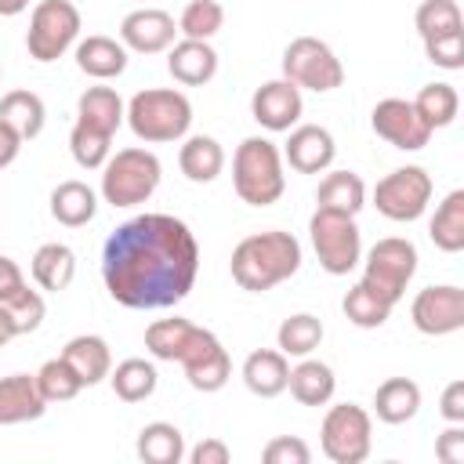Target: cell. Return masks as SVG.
Segmentation results:
<instances>
[{
	"label": "cell",
	"instance_id": "cell-1",
	"mask_svg": "<svg viewBox=\"0 0 464 464\" xmlns=\"http://www.w3.org/2000/svg\"><path fill=\"white\" fill-rule=\"evenodd\" d=\"M196 276L199 243L174 214H138L105 239L102 279L109 297L123 308H170L188 297Z\"/></svg>",
	"mask_w": 464,
	"mask_h": 464
},
{
	"label": "cell",
	"instance_id": "cell-2",
	"mask_svg": "<svg viewBox=\"0 0 464 464\" xmlns=\"http://www.w3.org/2000/svg\"><path fill=\"white\" fill-rule=\"evenodd\" d=\"M228 268H232V279L243 290L265 294V290L286 283L290 276H297V268H301V243H297L294 232H283V228L243 236L232 246Z\"/></svg>",
	"mask_w": 464,
	"mask_h": 464
},
{
	"label": "cell",
	"instance_id": "cell-3",
	"mask_svg": "<svg viewBox=\"0 0 464 464\" xmlns=\"http://www.w3.org/2000/svg\"><path fill=\"white\" fill-rule=\"evenodd\" d=\"M123 120L145 145L181 141L192 127V102L174 87H145L127 102Z\"/></svg>",
	"mask_w": 464,
	"mask_h": 464
},
{
	"label": "cell",
	"instance_id": "cell-4",
	"mask_svg": "<svg viewBox=\"0 0 464 464\" xmlns=\"http://www.w3.org/2000/svg\"><path fill=\"white\" fill-rule=\"evenodd\" d=\"M232 185L236 196L250 207H272L286 192V174H283V152L276 141L254 134L243 138L232 152Z\"/></svg>",
	"mask_w": 464,
	"mask_h": 464
},
{
	"label": "cell",
	"instance_id": "cell-5",
	"mask_svg": "<svg viewBox=\"0 0 464 464\" xmlns=\"http://www.w3.org/2000/svg\"><path fill=\"white\" fill-rule=\"evenodd\" d=\"M160 178H163V163L152 149H141V145L120 149L102 167V199L109 207L149 203L152 192L160 188Z\"/></svg>",
	"mask_w": 464,
	"mask_h": 464
},
{
	"label": "cell",
	"instance_id": "cell-6",
	"mask_svg": "<svg viewBox=\"0 0 464 464\" xmlns=\"http://www.w3.org/2000/svg\"><path fill=\"white\" fill-rule=\"evenodd\" d=\"M308 236L323 272L330 276H348L362 261V236H359L355 214L315 207V214L308 218Z\"/></svg>",
	"mask_w": 464,
	"mask_h": 464
},
{
	"label": "cell",
	"instance_id": "cell-7",
	"mask_svg": "<svg viewBox=\"0 0 464 464\" xmlns=\"http://www.w3.org/2000/svg\"><path fill=\"white\" fill-rule=\"evenodd\" d=\"M413 276H417V246L402 236H384L366 250L359 283L370 286L377 297H384L395 308Z\"/></svg>",
	"mask_w": 464,
	"mask_h": 464
},
{
	"label": "cell",
	"instance_id": "cell-8",
	"mask_svg": "<svg viewBox=\"0 0 464 464\" xmlns=\"http://www.w3.org/2000/svg\"><path fill=\"white\" fill-rule=\"evenodd\" d=\"M80 29H83V18L72 0H40L29 14V29H25L29 58L58 62L69 47H76Z\"/></svg>",
	"mask_w": 464,
	"mask_h": 464
},
{
	"label": "cell",
	"instance_id": "cell-9",
	"mask_svg": "<svg viewBox=\"0 0 464 464\" xmlns=\"http://www.w3.org/2000/svg\"><path fill=\"white\" fill-rule=\"evenodd\" d=\"M283 80H290L301 91H337L344 83V65L334 54V47L319 36H294L283 47Z\"/></svg>",
	"mask_w": 464,
	"mask_h": 464
},
{
	"label": "cell",
	"instance_id": "cell-10",
	"mask_svg": "<svg viewBox=\"0 0 464 464\" xmlns=\"http://www.w3.org/2000/svg\"><path fill=\"white\" fill-rule=\"evenodd\" d=\"M319 446L334 464H362L373 446V420L355 402H337L319 424Z\"/></svg>",
	"mask_w": 464,
	"mask_h": 464
},
{
	"label": "cell",
	"instance_id": "cell-11",
	"mask_svg": "<svg viewBox=\"0 0 464 464\" xmlns=\"http://www.w3.org/2000/svg\"><path fill=\"white\" fill-rule=\"evenodd\" d=\"M431 192H435L431 174L417 163H406V167H395L392 174H384L373 185V207L388 221H417L428 210Z\"/></svg>",
	"mask_w": 464,
	"mask_h": 464
},
{
	"label": "cell",
	"instance_id": "cell-12",
	"mask_svg": "<svg viewBox=\"0 0 464 464\" xmlns=\"http://www.w3.org/2000/svg\"><path fill=\"white\" fill-rule=\"evenodd\" d=\"M218 344H221L218 334H210L207 326H196L192 319H181V315L156 319V323L145 326V348H149V355L152 359H163V362H181V370L192 366L196 359H203L207 352H214Z\"/></svg>",
	"mask_w": 464,
	"mask_h": 464
},
{
	"label": "cell",
	"instance_id": "cell-13",
	"mask_svg": "<svg viewBox=\"0 0 464 464\" xmlns=\"http://www.w3.org/2000/svg\"><path fill=\"white\" fill-rule=\"evenodd\" d=\"M410 319L428 337H450L464 330V290L453 283L424 286L410 304Z\"/></svg>",
	"mask_w": 464,
	"mask_h": 464
},
{
	"label": "cell",
	"instance_id": "cell-14",
	"mask_svg": "<svg viewBox=\"0 0 464 464\" xmlns=\"http://www.w3.org/2000/svg\"><path fill=\"white\" fill-rule=\"evenodd\" d=\"M370 127L377 138H384L402 152H417L431 141V127L420 120V112L406 98H381L370 112Z\"/></svg>",
	"mask_w": 464,
	"mask_h": 464
},
{
	"label": "cell",
	"instance_id": "cell-15",
	"mask_svg": "<svg viewBox=\"0 0 464 464\" xmlns=\"http://www.w3.org/2000/svg\"><path fill=\"white\" fill-rule=\"evenodd\" d=\"M301 112H304V102H301V87H294L290 80H268L261 83L254 94H250V116L272 130V134H283L290 127L301 123Z\"/></svg>",
	"mask_w": 464,
	"mask_h": 464
},
{
	"label": "cell",
	"instance_id": "cell-16",
	"mask_svg": "<svg viewBox=\"0 0 464 464\" xmlns=\"http://www.w3.org/2000/svg\"><path fill=\"white\" fill-rule=\"evenodd\" d=\"M178 22L163 7H138L120 22V44L134 54H160L174 44Z\"/></svg>",
	"mask_w": 464,
	"mask_h": 464
},
{
	"label": "cell",
	"instance_id": "cell-17",
	"mask_svg": "<svg viewBox=\"0 0 464 464\" xmlns=\"http://www.w3.org/2000/svg\"><path fill=\"white\" fill-rule=\"evenodd\" d=\"M279 152L297 174H323V170H330V163L337 156V141L319 123H297V127H290V138Z\"/></svg>",
	"mask_w": 464,
	"mask_h": 464
},
{
	"label": "cell",
	"instance_id": "cell-18",
	"mask_svg": "<svg viewBox=\"0 0 464 464\" xmlns=\"http://www.w3.org/2000/svg\"><path fill=\"white\" fill-rule=\"evenodd\" d=\"M167 72L181 83V87H203L218 76V51L210 47V40H174L167 47Z\"/></svg>",
	"mask_w": 464,
	"mask_h": 464
},
{
	"label": "cell",
	"instance_id": "cell-19",
	"mask_svg": "<svg viewBox=\"0 0 464 464\" xmlns=\"http://www.w3.org/2000/svg\"><path fill=\"white\" fill-rule=\"evenodd\" d=\"M47 410L36 377L33 373H7L0 377V424H25V420H40Z\"/></svg>",
	"mask_w": 464,
	"mask_h": 464
},
{
	"label": "cell",
	"instance_id": "cell-20",
	"mask_svg": "<svg viewBox=\"0 0 464 464\" xmlns=\"http://www.w3.org/2000/svg\"><path fill=\"white\" fill-rule=\"evenodd\" d=\"M127 47L116 36H102L91 33L83 40H76V69L87 72L91 80H116L127 69Z\"/></svg>",
	"mask_w": 464,
	"mask_h": 464
},
{
	"label": "cell",
	"instance_id": "cell-21",
	"mask_svg": "<svg viewBox=\"0 0 464 464\" xmlns=\"http://www.w3.org/2000/svg\"><path fill=\"white\" fill-rule=\"evenodd\" d=\"M62 359L76 370V377L83 381V388H94L109 377L112 370V352H109V341L98 337V334H76L65 341L62 348Z\"/></svg>",
	"mask_w": 464,
	"mask_h": 464
},
{
	"label": "cell",
	"instance_id": "cell-22",
	"mask_svg": "<svg viewBox=\"0 0 464 464\" xmlns=\"http://www.w3.org/2000/svg\"><path fill=\"white\" fill-rule=\"evenodd\" d=\"M290 381V359L279 348H257L243 359V384L257 399H276L286 392Z\"/></svg>",
	"mask_w": 464,
	"mask_h": 464
},
{
	"label": "cell",
	"instance_id": "cell-23",
	"mask_svg": "<svg viewBox=\"0 0 464 464\" xmlns=\"http://www.w3.org/2000/svg\"><path fill=\"white\" fill-rule=\"evenodd\" d=\"M178 167L188 181L210 185L225 170V149L210 134H185V145L178 149Z\"/></svg>",
	"mask_w": 464,
	"mask_h": 464
},
{
	"label": "cell",
	"instance_id": "cell-24",
	"mask_svg": "<svg viewBox=\"0 0 464 464\" xmlns=\"http://www.w3.org/2000/svg\"><path fill=\"white\" fill-rule=\"evenodd\" d=\"M29 272H33V283L40 290L62 294L76 279V254L65 243H44V246H36V254L29 261Z\"/></svg>",
	"mask_w": 464,
	"mask_h": 464
},
{
	"label": "cell",
	"instance_id": "cell-25",
	"mask_svg": "<svg viewBox=\"0 0 464 464\" xmlns=\"http://www.w3.org/2000/svg\"><path fill=\"white\" fill-rule=\"evenodd\" d=\"M0 120H4V123L22 138V145H25V141L40 138V130H44V123H47V105H44V98H40L36 91L14 87V91H7V94L0 98Z\"/></svg>",
	"mask_w": 464,
	"mask_h": 464
},
{
	"label": "cell",
	"instance_id": "cell-26",
	"mask_svg": "<svg viewBox=\"0 0 464 464\" xmlns=\"http://www.w3.org/2000/svg\"><path fill=\"white\" fill-rule=\"evenodd\" d=\"M98 214V192L87 181H58L51 188V218L65 228H80Z\"/></svg>",
	"mask_w": 464,
	"mask_h": 464
},
{
	"label": "cell",
	"instance_id": "cell-27",
	"mask_svg": "<svg viewBox=\"0 0 464 464\" xmlns=\"http://www.w3.org/2000/svg\"><path fill=\"white\" fill-rule=\"evenodd\" d=\"M286 388L301 406H326L334 399V392H337V377L323 359L304 355L297 366H290Z\"/></svg>",
	"mask_w": 464,
	"mask_h": 464
},
{
	"label": "cell",
	"instance_id": "cell-28",
	"mask_svg": "<svg viewBox=\"0 0 464 464\" xmlns=\"http://www.w3.org/2000/svg\"><path fill=\"white\" fill-rule=\"evenodd\" d=\"M420 410V388L410 377H388L373 392V413L384 424H406Z\"/></svg>",
	"mask_w": 464,
	"mask_h": 464
},
{
	"label": "cell",
	"instance_id": "cell-29",
	"mask_svg": "<svg viewBox=\"0 0 464 464\" xmlns=\"http://www.w3.org/2000/svg\"><path fill=\"white\" fill-rule=\"evenodd\" d=\"M123 116H127V105H123V98L116 94V87L98 83V87H87V91L76 98V120H80V123H91V127H98V130H105V134H116L120 123H123Z\"/></svg>",
	"mask_w": 464,
	"mask_h": 464
},
{
	"label": "cell",
	"instance_id": "cell-30",
	"mask_svg": "<svg viewBox=\"0 0 464 464\" xmlns=\"http://www.w3.org/2000/svg\"><path fill=\"white\" fill-rule=\"evenodd\" d=\"M315 207L359 214L366 207V181L355 170H330L315 188Z\"/></svg>",
	"mask_w": 464,
	"mask_h": 464
},
{
	"label": "cell",
	"instance_id": "cell-31",
	"mask_svg": "<svg viewBox=\"0 0 464 464\" xmlns=\"http://www.w3.org/2000/svg\"><path fill=\"white\" fill-rule=\"evenodd\" d=\"M428 236L442 254H460L464 250V188H453L442 196L428 221Z\"/></svg>",
	"mask_w": 464,
	"mask_h": 464
},
{
	"label": "cell",
	"instance_id": "cell-32",
	"mask_svg": "<svg viewBox=\"0 0 464 464\" xmlns=\"http://www.w3.org/2000/svg\"><path fill=\"white\" fill-rule=\"evenodd\" d=\"M138 457L145 464H181L185 460V435L178 424L152 420L138 431Z\"/></svg>",
	"mask_w": 464,
	"mask_h": 464
},
{
	"label": "cell",
	"instance_id": "cell-33",
	"mask_svg": "<svg viewBox=\"0 0 464 464\" xmlns=\"http://www.w3.org/2000/svg\"><path fill=\"white\" fill-rule=\"evenodd\" d=\"M323 323L319 315L312 312H297V315H286L276 330V348L286 355V359H304L312 355L319 344H323Z\"/></svg>",
	"mask_w": 464,
	"mask_h": 464
},
{
	"label": "cell",
	"instance_id": "cell-34",
	"mask_svg": "<svg viewBox=\"0 0 464 464\" xmlns=\"http://www.w3.org/2000/svg\"><path fill=\"white\" fill-rule=\"evenodd\" d=\"M109 384H112V395L120 402H145L156 392L160 373L149 359H123L109 370Z\"/></svg>",
	"mask_w": 464,
	"mask_h": 464
},
{
	"label": "cell",
	"instance_id": "cell-35",
	"mask_svg": "<svg viewBox=\"0 0 464 464\" xmlns=\"http://www.w3.org/2000/svg\"><path fill=\"white\" fill-rule=\"evenodd\" d=\"M413 109L420 112V120L431 127V134L435 130H442V127H450L453 120H457V112H460V94H457V87L453 83H424L420 91H417V98H413Z\"/></svg>",
	"mask_w": 464,
	"mask_h": 464
},
{
	"label": "cell",
	"instance_id": "cell-36",
	"mask_svg": "<svg viewBox=\"0 0 464 464\" xmlns=\"http://www.w3.org/2000/svg\"><path fill=\"white\" fill-rule=\"evenodd\" d=\"M69 152H72L76 167H83V170H102L105 160L112 156V134H105V130H98V127L76 120L72 130H69Z\"/></svg>",
	"mask_w": 464,
	"mask_h": 464
},
{
	"label": "cell",
	"instance_id": "cell-37",
	"mask_svg": "<svg viewBox=\"0 0 464 464\" xmlns=\"http://www.w3.org/2000/svg\"><path fill=\"white\" fill-rule=\"evenodd\" d=\"M341 308H344V319H348L352 326H359V330H377V326H384L388 315H392V304H388L384 297H377V294H373L370 286H362V283L348 286Z\"/></svg>",
	"mask_w": 464,
	"mask_h": 464
},
{
	"label": "cell",
	"instance_id": "cell-38",
	"mask_svg": "<svg viewBox=\"0 0 464 464\" xmlns=\"http://www.w3.org/2000/svg\"><path fill=\"white\" fill-rule=\"evenodd\" d=\"M33 377H36V388H40V395H44L47 406L51 402H69V399H76L83 392V381L76 377V370L62 355L58 359H47Z\"/></svg>",
	"mask_w": 464,
	"mask_h": 464
},
{
	"label": "cell",
	"instance_id": "cell-39",
	"mask_svg": "<svg viewBox=\"0 0 464 464\" xmlns=\"http://www.w3.org/2000/svg\"><path fill=\"white\" fill-rule=\"evenodd\" d=\"M225 25V7L218 0H188L178 18V33L188 40H210Z\"/></svg>",
	"mask_w": 464,
	"mask_h": 464
},
{
	"label": "cell",
	"instance_id": "cell-40",
	"mask_svg": "<svg viewBox=\"0 0 464 464\" xmlns=\"http://www.w3.org/2000/svg\"><path fill=\"white\" fill-rule=\"evenodd\" d=\"M413 25H417L420 40H431V36L464 29V18H460L457 0H420V7L413 14Z\"/></svg>",
	"mask_w": 464,
	"mask_h": 464
},
{
	"label": "cell",
	"instance_id": "cell-41",
	"mask_svg": "<svg viewBox=\"0 0 464 464\" xmlns=\"http://www.w3.org/2000/svg\"><path fill=\"white\" fill-rule=\"evenodd\" d=\"M185 377L196 392H221L232 377V359L225 352V344H218L214 352H207L203 359H196L192 366H185Z\"/></svg>",
	"mask_w": 464,
	"mask_h": 464
},
{
	"label": "cell",
	"instance_id": "cell-42",
	"mask_svg": "<svg viewBox=\"0 0 464 464\" xmlns=\"http://www.w3.org/2000/svg\"><path fill=\"white\" fill-rule=\"evenodd\" d=\"M0 304H4V308H7V315L14 319V330H18V337H22V334H33V330H40V323H44V315H47L44 294H40V290H33L29 283H25L18 294L4 297Z\"/></svg>",
	"mask_w": 464,
	"mask_h": 464
},
{
	"label": "cell",
	"instance_id": "cell-43",
	"mask_svg": "<svg viewBox=\"0 0 464 464\" xmlns=\"http://www.w3.org/2000/svg\"><path fill=\"white\" fill-rule=\"evenodd\" d=\"M420 44H424V54L431 65H439L446 72L464 69V29H453V33H442V36H431Z\"/></svg>",
	"mask_w": 464,
	"mask_h": 464
},
{
	"label": "cell",
	"instance_id": "cell-44",
	"mask_svg": "<svg viewBox=\"0 0 464 464\" xmlns=\"http://www.w3.org/2000/svg\"><path fill=\"white\" fill-rule=\"evenodd\" d=\"M261 460H265V464H308V460H312V450H308V442L297 439V435H276V439L265 442Z\"/></svg>",
	"mask_w": 464,
	"mask_h": 464
},
{
	"label": "cell",
	"instance_id": "cell-45",
	"mask_svg": "<svg viewBox=\"0 0 464 464\" xmlns=\"http://www.w3.org/2000/svg\"><path fill=\"white\" fill-rule=\"evenodd\" d=\"M435 457L442 464H460L464 460V424H450L439 439H435Z\"/></svg>",
	"mask_w": 464,
	"mask_h": 464
},
{
	"label": "cell",
	"instance_id": "cell-46",
	"mask_svg": "<svg viewBox=\"0 0 464 464\" xmlns=\"http://www.w3.org/2000/svg\"><path fill=\"white\" fill-rule=\"evenodd\" d=\"M185 460L188 464H228L232 460V450L221 439H203L192 450H185Z\"/></svg>",
	"mask_w": 464,
	"mask_h": 464
},
{
	"label": "cell",
	"instance_id": "cell-47",
	"mask_svg": "<svg viewBox=\"0 0 464 464\" xmlns=\"http://www.w3.org/2000/svg\"><path fill=\"white\" fill-rule=\"evenodd\" d=\"M439 413L450 424H464V381H450L439 399Z\"/></svg>",
	"mask_w": 464,
	"mask_h": 464
},
{
	"label": "cell",
	"instance_id": "cell-48",
	"mask_svg": "<svg viewBox=\"0 0 464 464\" xmlns=\"http://www.w3.org/2000/svg\"><path fill=\"white\" fill-rule=\"evenodd\" d=\"M22 286H25V276H22L18 261L7 257V254H0V301L11 297V294H18Z\"/></svg>",
	"mask_w": 464,
	"mask_h": 464
},
{
	"label": "cell",
	"instance_id": "cell-49",
	"mask_svg": "<svg viewBox=\"0 0 464 464\" xmlns=\"http://www.w3.org/2000/svg\"><path fill=\"white\" fill-rule=\"evenodd\" d=\"M18 149H22V138H18V134L0 120V170H4V167H11V163L18 160Z\"/></svg>",
	"mask_w": 464,
	"mask_h": 464
},
{
	"label": "cell",
	"instance_id": "cell-50",
	"mask_svg": "<svg viewBox=\"0 0 464 464\" xmlns=\"http://www.w3.org/2000/svg\"><path fill=\"white\" fill-rule=\"evenodd\" d=\"M18 337V330H14V319L7 315V308L0 304V348L7 344V341H14Z\"/></svg>",
	"mask_w": 464,
	"mask_h": 464
},
{
	"label": "cell",
	"instance_id": "cell-51",
	"mask_svg": "<svg viewBox=\"0 0 464 464\" xmlns=\"http://www.w3.org/2000/svg\"><path fill=\"white\" fill-rule=\"evenodd\" d=\"M33 0H0V18H14L22 11H29Z\"/></svg>",
	"mask_w": 464,
	"mask_h": 464
},
{
	"label": "cell",
	"instance_id": "cell-52",
	"mask_svg": "<svg viewBox=\"0 0 464 464\" xmlns=\"http://www.w3.org/2000/svg\"><path fill=\"white\" fill-rule=\"evenodd\" d=\"M0 80H4V72H0Z\"/></svg>",
	"mask_w": 464,
	"mask_h": 464
}]
</instances>
